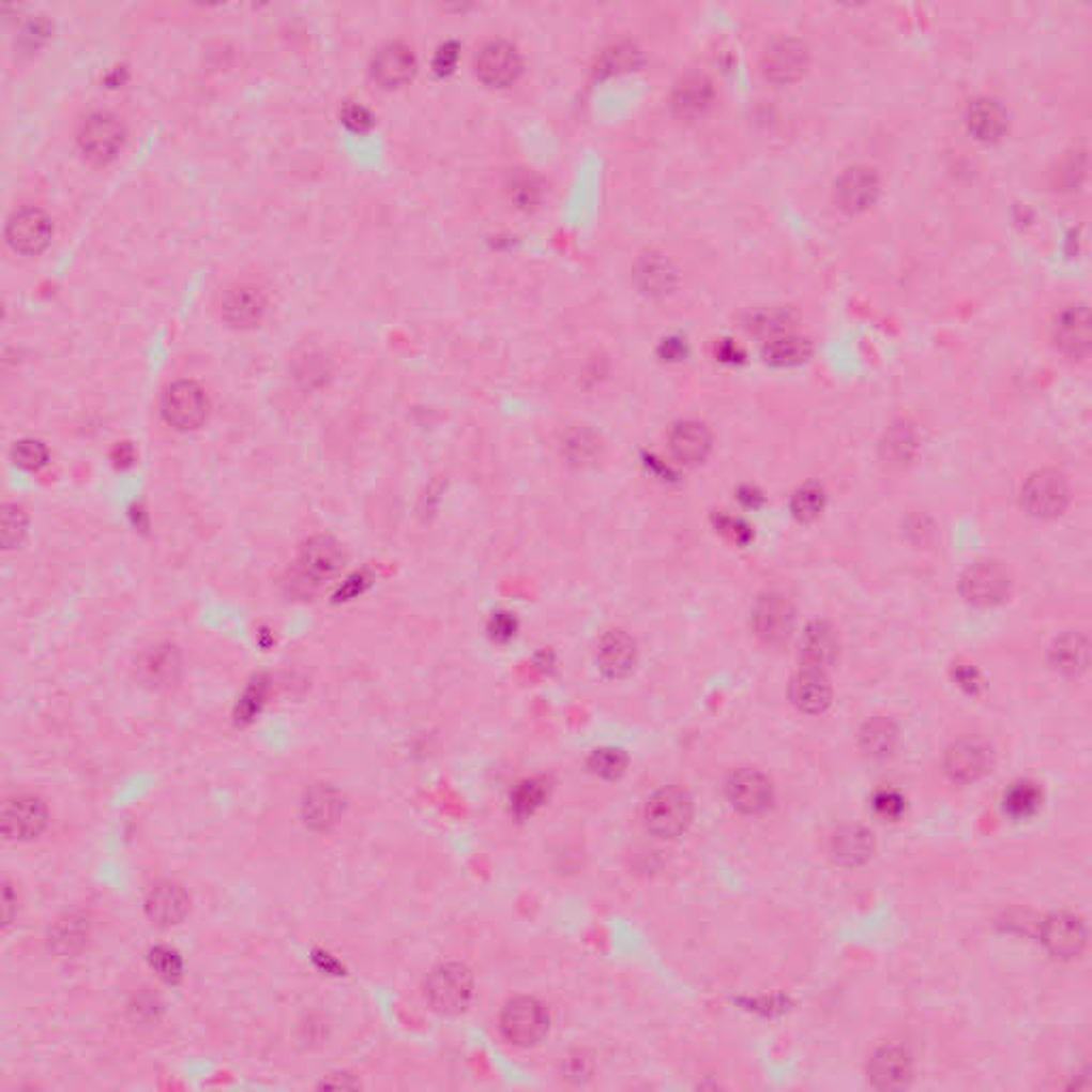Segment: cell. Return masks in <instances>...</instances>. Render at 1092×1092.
Wrapping results in <instances>:
<instances>
[{"mask_svg":"<svg viewBox=\"0 0 1092 1092\" xmlns=\"http://www.w3.org/2000/svg\"><path fill=\"white\" fill-rule=\"evenodd\" d=\"M956 681L969 694H977V689H980V677H977V672L973 668H967V666L956 668Z\"/></svg>","mask_w":1092,"mask_h":1092,"instance_id":"55","label":"cell"},{"mask_svg":"<svg viewBox=\"0 0 1092 1092\" xmlns=\"http://www.w3.org/2000/svg\"><path fill=\"white\" fill-rule=\"evenodd\" d=\"M834 860L843 864H862L873 855V834L862 825H840L830 840Z\"/></svg>","mask_w":1092,"mask_h":1092,"instance_id":"31","label":"cell"},{"mask_svg":"<svg viewBox=\"0 0 1092 1092\" xmlns=\"http://www.w3.org/2000/svg\"><path fill=\"white\" fill-rule=\"evenodd\" d=\"M597 666L608 679H625L638 662L636 640L623 630H608L597 642Z\"/></svg>","mask_w":1092,"mask_h":1092,"instance_id":"23","label":"cell"},{"mask_svg":"<svg viewBox=\"0 0 1092 1092\" xmlns=\"http://www.w3.org/2000/svg\"><path fill=\"white\" fill-rule=\"evenodd\" d=\"M694 819V803L681 788L657 790L644 805V825L659 838H677Z\"/></svg>","mask_w":1092,"mask_h":1092,"instance_id":"2","label":"cell"},{"mask_svg":"<svg viewBox=\"0 0 1092 1092\" xmlns=\"http://www.w3.org/2000/svg\"><path fill=\"white\" fill-rule=\"evenodd\" d=\"M191 911V898L186 890L173 881H161L150 888L146 896V915L152 924L169 928L184 922Z\"/></svg>","mask_w":1092,"mask_h":1092,"instance_id":"21","label":"cell"},{"mask_svg":"<svg viewBox=\"0 0 1092 1092\" xmlns=\"http://www.w3.org/2000/svg\"><path fill=\"white\" fill-rule=\"evenodd\" d=\"M546 1031L548 1014L545 1005L534 997H517L509 1001L500 1014V1033L513 1046H536Z\"/></svg>","mask_w":1092,"mask_h":1092,"instance_id":"4","label":"cell"},{"mask_svg":"<svg viewBox=\"0 0 1092 1092\" xmlns=\"http://www.w3.org/2000/svg\"><path fill=\"white\" fill-rule=\"evenodd\" d=\"M659 354L664 361H683L687 357V344L681 337H666L659 344Z\"/></svg>","mask_w":1092,"mask_h":1092,"instance_id":"54","label":"cell"},{"mask_svg":"<svg viewBox=\"0 0 1092 1092\" xmlns=\"http://www.w3.org/2000/svg\"><path fill=\"white\" fill-rule=\"evenodd\" d=\"M371 77L382 88H399L416 73L414 51L404 43H386L371 58Z\"/></svg>","mask_w":1092,"mask_h":1092,"instance_id":"20","label":"cell"},{"mask_svg":"<svg viewBox=\"0 0 1092 1092\" xmlns=\"http://www.w3.org/2000/svg\"><path fill=\"white\" fill-rule=\"evenodd\" d=\"M823 506H825V494L816 483H809V485L801 487L794 494V500H792V513L803 524L816 521L819 515H821Z\"/></svg>","mask_w":1092,"mask_h":1092,"instance_id":"42","label":"cell"},{"mask_svg":"<svg viewBox=\"0 0 1092 1092\" xmlns=\"http://www.w3.org/2000/svg\"><path fill=\"white\" fill-rule=\"evenodd\" d=\"M268 309L266 294L253 284H236L223 292L221 314L231 327L248 329L263 320Z\"/></svg>","mask_w":1092,"mask_h":1092,"instance_id":"18","label":"cell"},{"mask_svg":"<svg viewBox=\"0 0 1092 1092\" xmlns=\"http://www.w3.org/2000/svg\"><path fill=\"white\" fill-rule=\"evenodd\" d=\"M992 767V749L986 741L967 737L956 741L945 754V773L956 784H973Z\"/></svg>","mask_w":1092,"mask_h":1092,"instance_id":"14","label":"cell"},{"mask_svg":"<svg viewBox=\"0 0 1092 1092\" xmlns=\"http://www.w3.org/2000/svg\"><path fill=\"white\" fill-rule=\"evenodd\" d=\"M640 64V49L634 43H617L606 47L595 60V73L602 77L634 71Z\"/></svg>","mask_w":1092,"mask_h":1092,"instance_id":"37","label":"cell"},{"mask_svg":"<svg viewBox=\"0 0 1092 1092\" xmlns=\"http://www.w3.org/2000/svg\"><path fill=\"white\" fill-rule=\"evenodd\" d=\"M672 457L683 466L702 464L713 446L711 431L698 421H683L672 427L668 436Z\"/></svg>","mask_w":1092,"mask_h":1092,"instance_id":"25","label":"cell"},{"mask_svg":"<svg viewBox=\"0 0 1092 1092\" xmlns=\"http://www.w3.org/2000/svg\"><path fill=\"white\" fill-rule=\"evenodd\" d=\"M730 805L743 816H762L773 807L775 790L771 779L754 769L737 771L726 786Z\"/></svg>","mask_w":1092,"mask_h":1092,"instance_id":"12","label":"cell"},{"mask_svg":"<svg viewBox=\"0 0 1092 1092\" xmlns=\"http://www.w3.org/2000/svg\"><path fill=\"white\" fill-rule=\"evenodd\" d=\"M427 1003L444 1016L468 1010L474 999V975L461 962H442L425 980Z\"/></svg>","mask_w":1092,"mask_h":1092,"instance_id":"1","label":"cell"},{"mask_svg":"<svg viewBox=\"0 0 1092 1092\" xmlns=\"http://www.w3.org/2000/svg\"><path fill=\"white\" fill-rule=\"evenodd\" d=\"M11 457H13V464L19 466L21 470L34 472V470H41L47 464L49 453H47L45 444L39 442V440H21V442H17L13 446Z\"/></svg>","mask_w":1092,"mask_h":1092,"instance_id":"44","label":"cell"},{"mask_svg":"<svg viewBox=\"0 0 1092 1092\" xmlns=\"http://www.w3.org/2000/svg\"><path fill=\"white\" fill-rule=\"evenodd\" d=\"M717 528H719L722 532H726L732 541L741 543V545H745V543L749 541V536H752L749 528H747L741 519H734V517H728V515H722V517L717 519Z\"/></svg>","mask_w":1092,"mask_h":1092,"instance_id":"52","label":"cell"},{"mask_svg":"<svg viewBox=\"0 0 1092 1092\" xmlns=\"http://www.w3.org/2000/svg\"><path fill=\"white\" fill-rule=\"evenodd\" d=\"M717 354H719V359H722V361H726V363H737V361H741V359H743V350H741L737 344H732V342H724V344L719 346Z\"/></svg>","mask_w":1092,"mask_h":1092,"instance_id":"56","label":"cell"},{"mask_svg":"<svg viewBox=\"0 0 1092 1092\" xmlns=\"http://www.w3.org/2000/svg\"><path fill=\"white\" fill-rule=\"evenodd\" d=\"M126 141V128L124 124L107 111H94L90 113L77 133L79 150L86 154L88 161L96 165H105L113 161Z\"/></svg>","mask_w":1092,"mask_h":1092,"instance_id":"6","label":"cell"},{"mask_svg":"<svg viewBox=\"0 0 1092 1092\" xmlns=\"http://www.w3.org/2000/svg\"><path fill=\"white\" fill-rule=\"evenodd\" d=\"M860 747L873 760H888L898 749V728L885 717H875L862 726Z\"/></svg>","mask_w":1092,"mask_h":1092,"instance_id":"34","label":"cell"},{"mask_svg":"<svg viewBox=\"0 0 1092 1092\" xmlns=\"http://www.w3.org/2000/svg\"><path fill=\"white\" fill-rule=\"evenodd\" d=\"M1052 342L1055 346L1072 357L1087 359L1091 352V312L1085 303H1074L1063 307L1052 320Z\"/></svg>","mask_w":1092,"mask_h":1092,"instance_id":"13","label":"cell"},{"mask_svg":"<svg viewBox=\"0 0 1092 1092\" xmlns=\"http://www.w3.org/2000/svg\"><path fill=\"white\" fill-rule=\"evenodd\" d=\"M49 823L47 807L32 794H17L2 807V834L15 843L34 840Z\"/></svg>","mask_w":1092,"mask_h":1092,"instance_id":"11","label":"cell"},{"mask_svg":"<svg viewBox=\"0 0 1092 1092\" xmlns=\"http://www.w3.org/2000/svg\"><path fill=\"white\" fill-rule=\"evenodd\" d=\"M747 329L771 339L775 335H782V333H788L792 331L790 329V316L788 312H782V309H775V307H769V309H758L754 314H749V320H747Z\"/></svg>","mask_w":1092,"mask_h":1092,"instance_id":"43","label":"cell"},{"mask_svg":"<svg viewBox=\"0 0 1092 1092\" xmlns=\"http://www.w3.org/2000/svg\"><path fill=\"white\" fill-rule=\"evenodd\" d=\"M1044 801L1042 790L1033 782L1014 784L1005 794V812L1016 819L1031 818L1040 812Z\"/></svg>","mask_w":1092,"mask_h":1092,"instance_id":"38","label":"cell"},{"mask_svg":"<svg viewBox=\"0 0 1092 1092\" xmlns=\"http://www.w3.org/2000/svg\"><path fill=\"white\" fill-rule=\"evenodd\" d=\"M600 440L587 429H574L563 438L561 453L574 466H589L600 457Z\"/></svg>","mask_w":1092,"mask_h":1092,"instance_id":"39","label":"cell"},{"mask_svg":"<svg viewBox=\"0 0 1092 1092\" xmlns=\"http://www.w3.org/2000/svg\"><path fill=\"white\" fill-rule=\"evenodd\" d=\"M344 563V550L333 539L316 536L301 548L294 561V582L301 591H314L322 580L331 578Z\"/></svg>","mask_w":1092,"mask_h":1092,"instance_id":"7","label":"cell"},{"mask_svg":"<svg viewBox=\"0 0 1092 1092\" xmlns=\"http://www.w3.org/2000/svg\"><path fill=\"white\" fill-rule=\"evenodd\" d=\"M161 412L169 427L178 431H193L208 421L210 397L201 384L193 380H178L163 393Z\"/></svg>","mask_w":1092,"mask_h":1092,"instance_id":"3","label":"cell"},{"mask_svg":"<svg viewBox=\"0 0 1092 1092\" xmlns=\"http://www.w3.org/2000/svg\"><path fill=\"white\" fill-rule=\"evenodd\" d=\"M342 122L350 128V131H357V133H365L371 128L374 124V118L369 113L367 107L359 105V103H346L344 109H342Z\"/></svg>","mask_w":1092,"mask_h":1092,"instance_id":"48","label":"cell"},{"mask_svg":"<svg viewBox=\"0 0 1092 1092\" xmlns=\"http://www.w3.org/2000/svg\"><path fill=\"white\" fill-rule=\"evenodd\" d=\"M457 60H459V45L457 43H444V45L438 47V51L434 56V69L440 75L453 73L455 66H457Z\"/></svg>","mask_w":1092,"mask_h":1092,"instance_id":"50","label":"cell"},{"mask_svg":"<svg viewBox=\"0 0 1092 1092\" xmlns=\"http://www.w3.org/2000/svg\"><path fill=\"white\" fill-rule=\"evenodd\" d=\"M713 101V86L707 77L689 75L672 92V109L681 118L702 116Z\"/></svg>","mask_w":1092,"mask_h":1092,"instance_id":"32","label":"cell"},{"mask_svg":"<svg viewBox=\"0 0 1092 1092\" xmlns=\"http://www.w3.org/2000/svg\"><path fill=\"white\" fill-rule=\"evenodd\" d=\"M1050 657L1059 672H1063L1067 677L1085 674L1089 670V657H1091V647H1089L1087 636L1076 634V632L1061 636L1055 642Z\"/></svg>","mask_w":1092,"mask_h":1092,"instance_id":"33","label":"cell"},{"mask_svg":"<svg viewBox=\"0 0 1092 1092\" xmlns=\"http://www.w3.org/2000/svg\"><path fill=\"white\" fill-rule=\"evenodd\" d=\"M794 606L782 593H767L756 602L754 630L756 636L769 647H782L794 632Z\"/></svg>","mask_w":1092,"mask_h":1092,"instance_id":"10","label":"cell"},{"mask_svg":"<svg viewBox=\"0 0 1092 1092\" xmlns=\"http://www.w3.org/2000/svg\"><path fill=\"white\" fill-rule=\"evenodd\" d=\"M792 702L803 713H823L832 702V687L825 670L803 666V670L792 681Z\"/></svg>","mask_w":1092,"mask_h":1092,"instance_id":"26","label":"cell"},{"mask_svg":"<svg viewBox=\"0 0 1092 1092\" xmlns=\"http://www.w3.org/2000/svg\"><path fill=\"white\" fill-rule=\"evenodd\" d=\"M1070 483L1057 470L1033 472L1022 485V506L1031 517L1057 519L1070 506Z\"/></svg>","mask_w":1092,"mask_h":1092,"instance_id":"5","label":"cell"},{"mask_svg":"<svg viewBox=\"0 0 1092 1092\" xmlns=\"http://www.w3.org/2000/svg\"><path fill=\"white\" fill-rule=\"evenodd\" d=\"M539 195V184L530 178V176H521L513 182V197L521 203V206H530L534 201V197Z\"/></svg>","mask_w":1092,"mask_h":1092,"instance_id":"53","label":"cell"},{"mask_svg":"<svg viewBox=\"0 0 1092 1092\" xmlns=\"http://www.w3.org/2000/svg\"><path fill=\"white\" fill-rule=\"evenodd\" d=\"M344 816L342 794L327 784H316L301 799V818L312 830H329Z\"/></svg>","mask_w":1092,"mask_h":1092,"instance_id":"24","label":"cell"},{"mask_svg":"<svg viewBox=\"0 0 1092 1092\" xmlns=\"http://www.w3.org/2000/svg\"><path fill=\"white\" fill-rule=\"evenodd\" d=\"M26 513L21 511V506L17 504H6L4 506V513H2V543L4 548L11 550V548H17V545L21 543V539L26 536Z\"/></svg>","mask_w":1092,"mask_h":1092,"instance_id":"46","label":"cell"},{"mask_svg":"<svg viewBox=\"0 0 1092 1092\" xmlns=\"http://www.w3.org/2000/svg\"><path fill=\"white\" fill-rule=\"evenodd\" d=\"M762 354H764V361L771 365L790 367V365H799L809 359L812 344H809V339L797 335L794 331H788V333L767 339Z\"/></svg>","mask_w":1092,"mask_h":1092,"instance_id":"35","label":"cell"},{"mask_svg":"<svg viewBox=\"0 0 1092 1092\" xmlns=\"http://www.w3.org/2000/svg\"><path fill=\"white\" fill-rule=\"evenodd\" d=\"M881 182L875 169L870 167H851L847 169L836 186H834V199L836 206L847 214H862L866 212L879 197Z\"/></svg>","mask_w":1092,"mask_h":1092,"instance_id":"17","label":"cell"},{"mask_svg":"<svg viewBox=\"0 0 1092 1092\" xmlns=\"http://www.w3.org/2000/svg\"><path fill=\"white\" fill-rule=\"evenodd\" d=\"M1085 171H1087V158L1085 156H1072L1070 161H1065L1063 171H1059V180L1065 182L1067 188H1074L1085 178Z\"/></svg>","mask_w":1092,"mask_h":1092,"instance_id":"51","label":"cell"},{"mask_svg":"<svg viewBox=\"0 0 1092 1092\" xmlns=\"http://www.w3.org/2000/svg\"><path fill=\"white\" fill-rule=\"evenodd\" d=\"M634 277H636L638 286L644 292H649V294H666L674 286L677 272H674V268L670 266L668 259H664L662 255L649 253V255H644L636 263Z\"/></svg>","mask_w":1092,"mask_h":1092,"instance_id":"36","label":"cell"},{"mask_svg":"<svg viewBox=\"0 0 1092 1092\" xmlns=\"http://www.w3.org/2000/svg\"><path fill=\"white\" fill-rule=\"evenodd\" d=\"M913 1078L911 1055L900 1046H883L868 1061V1080L883 1091L905 1089Z\"/></svg>","mask_w":1092,"mask_h":1092,"instance_id":"19","label":"cell"},{"mask_svg":"<svg viewBox=\"0 0 1092 1092\" xmlns=\"http://www.w3.org/2000/svg\"><path fill=\"white\" fill-rule=\"evenodd\" d=\"M9 246L19 255H39L47 248L54 236L51 218L39 208H21L11 214L4 229Z\"/></svg>","mask_w":1092,"mask_h":1092,"instance_id":"9","label":"cell"},{"mask_svg":"<svg viewBox=\"0 0 1092 1092\" xmlns=\"http://www.w3.org/2000/svg\"><path fill=\"white\" fill-rule=\"evenodd\" d=\"M967 126L980 141H999L1007 131V113L995 98L982 96L969 105Z\"/></svg>","mask_w":1092,"mask_h":1092,"instance_id":"27","label":"cell"},{"mask_svg":"<svg viewBox=\"0 0 1092 1092\" xmlns=\"http://www.w3.org/2000/svg\"><path fill=\"white\" fill-rule=\"evenodd\" d=\"M838 653V638L830 623L816 621L812 623L801 640V662L807 668L825 670Z\"/></svg>","mask_w":1092,"mask_h":1092,"instance_id":"28","label":"cell"},{"mask_svg":"<svg viewBox=\"0 0 1092 1092\" xmlns=\"http://www.w3.org/2000/svg\"><path fill=\"white\" fill-rule=\"evenodd\" d=\"M474 69L485 84L509 86L521 75L524 60L515 45L506 41H491L481 47L474 60Z\"/></svg>","mask_w":1092,"mask_h":1092,"instance_id":"16","label":"cell"},{"mask_svg":"<svg viewBox=\"0 0 1092 1092\" xmlns=\"http://www.w3.org/2000/svg\"><path fill=\"white\" fill-rule=\"evenodd\" d=\"M489 636L491 640L504 644V642H511L515 636H517V630H519V621L515 615L511 612H494V617L489 619Z\"/></svg>","mask_w":1092,"mask_h":1092,"instance_id":"47","label":"cell"},{"mask_svg":"<svg viewBox=\"0 0 1092 1092\" xmlns=\"http://www.w3.org/2000/svg\"><path fill=\"white\" fill-rule=\"evenodd\" d=\"M150 965L167 982H178L182 977V971H184L182 956L176 950L163 947V945L154 947L150 952Z\"/></svg>","mask_w":1092,"mask_h":1092,"instance_id":"45","label":"cell"},{"mask_svg":"<svg viewBox=\"0 0 1092 1092\" xmlns=\"http://www.w3.org/2000/svg\"><path fill=\"white\" fill-rule=\"evenodd\" d=\"M960 591L969 604L997 606L1010 593V572L997 561H977L965 570Z\"/></svg>","mask_w":1092,"mask_h":1092,"instance_id":"8","label":"cell"},{"mask_svg":"<svg viewBox=\"0 0 1092 1092\" xmlns=\"http://www.w3.org/2000/svg\"><path fill=\"white\" fill-rule=\"evenodd\" d=\"M920 440L917 429L909 421H898L888 427L883 440H881V459L890 468H905L913 461L917 455Z\"/></svg>","mask_w":1092,"mask_h":1092,"instance_id":"29","label":"cell"},{"mask_svg":"<svg viewBox=\"0 0 1092 1092\" xmlns=\"http://www.w3.org/2000/svg\"><path fill=\"white\" fill-rule=\"evenodd\" d=\"M546 797L548 788L543 779L521 782L511 794V812L517 818H530L545 805Z\"/></svg>","mask_w":1092,"mask_h":1092,"instance_id":"40","label":"cell"},{"mask_svg":"<svg viewBox=\"0 0 1092 1092\" xmlns=\"http://www.w3.org/2000/svg\"><path fill=\"white\" fill-rule=\"evenodd\" d=\"M809 47L801 39H779L762 56V71L775 84H792L801 79L809 66Z\"/></svg>","mask_w":1092,"mask_h":1092,"instance_id":"15","label":"cell"},{"mask_svg":"<svg viewBox=\"0 0 1092 1092\" xmlns=\"http://www.w3.org/2000/svg\"><path fill=\"white\" fill-rule=\"evenodd\" d=\"M139 672L146 683L156 689L171 687L180 677V655L173 647H152L139 662Z\"/></svg>","mask_w":1092,"mask_h":1092,"instance_id":"30","label":"cell"},{"mask_svg":"<svg viewBox=\"0 0 1092 1092\" xmlns=\"http://www.w3.org/2000/svg\"><path fill=\"white\" fill-rule=\"evenodd\" d=\"M873 807L881 818L898 819L905 812V801L896 792H879L873 801Z\"/></svg>","mask_w":1092,"mask_h":1092,"instance_id":"49","label":"cell"},{"mask_svg":"<svg viewBox=\"0 0 1092 1092\" xmlns=\"http://www.w3.org/2000/svg\"><path fill=\"white\" fill-rule=\"evenodd\" d=\"M1042 941L1050 954L1074 958L1087 945L1085 922L1072 913H1055L1042 924Z\"/></svg>","mask_w":1092,"mask_h":1092,"instance_id":"22","label":"cell"},{"mask_svg":"<svg viewBox=\"0 0 1092 1092\" xmlns=\"http://www.w3.org/2000/svg\"><path fill=\"white\" fill-rule=\"evenodd\" d=\"M587 767L593 775L606 779V782H612V779H619L625 769H627V758L621 749L617 747H600L595 749L589 760H587Z\"/></svg>","mask_w":1092,"mask_h":1092,"instance_id":"41","label":"cell"}]
</instances>
